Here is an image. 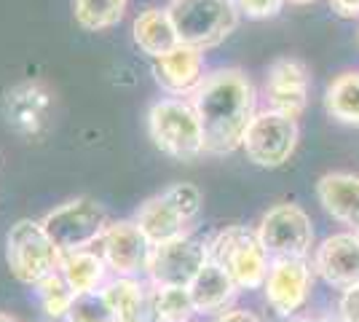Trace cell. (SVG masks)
I'll return each mask as SVG.
<instances>
[{"instance_id":"cell-18","label":"cell","mask_w":359,"mask_h":322,"mask_svg":"<svg viewBox=\"0 0 359 322\" xmlns=\"http://www.w3.org/2000/svg\"><path fill=\"white\" fill-rule=\"evenodd\" d=\"M132 32H135V43L140 46V51H145L153 60H158V57H164L172 48L180 46L177 30H175V25H172V16L166 11V6L164 8H161V6L145 8V11L135 19Z\"/></svg>"},{"instance_id":"cell-23","label":"cell","mask_w":359,"mask_h":322,"mask_svg":"<svg viewBox=\"0 0 359 322\" xmlns=\"http://www.w3.org/2000/svg\"><path fill=\"white\" fill-rule=\"evenodd\" d=\"M325 107L335 121L359 126V73H341L330 81Z\"/></svg>"},{"instance_id":"cell-7","label":"cell","mask_w":359,"mask_h":322,"mask_svg":"<svg viewBox=\"0 0 359 322\" xmlns=\"http://www.w3.org/2000/svg\"><path fill=\"white\" fill-rule=\"evenodd\" d=\"M257 239L273 261L306 258L314 242L311 217L298 204H276L263 215L257 226Z\"/></svg>"},{"instance_id":"cell-26","label":"cell","mask_w":359,"mask_h":322,"mask_svg":"<svg viewBox=\"0 0 359 322\" xmlns=\"http://www.w3.org/2000/svg\"><path fill=\"white\" fill-rule=\"evenodd\" d=\"M65 322H118L113 309L107 307L102 290L86 293V295H78L75 298L70 314L65 317Z\"/></svg>"},{"instance_id":"cell-34","label":"cell","mask_w":359,"mask_h":322,"mask_svg":"<svg viewBox=\"0 0 359 322\" xmlns=\"http://www.w3.org/2000/svg\"><path fill=\"white\" fill-rule=\"evenodd\" d=\"M290 3H298V6H306V3H314V0H290Z\"/></svg>"},{"instance_id":"cell-11","label":"cell","mask_w":359,"mask_h":322,"mask_svg":"<svg viewBox=\"0 0 359 322\" xmlns=\"http://www.w3.org/2000/svg\"><path fill=\"white\" fill-rule=\"evenodd\" d=\"M100 255L116 276H140L148 271L153 245L145 239L135 220H110L97 242Z\"/></svg>"},{"instance_id":"cell-17","label":"cell","mask_w":359,"mask_h":322,"mask_svg":"<svg viewBox=\"0 0 359 322\" xmlns=\"http://www.w3.org/2000/svg\"><path fill=\"white\" fill-rule=\"evenodd\" d=\"M191 298H194L196 314H223L231 309L233 298H236V282L225 274L215 261H207V266L198 271L194 282H191Z\"/></svg>"},{"instance_id":"cell-29","label":"cell","mask_w":359,"mask_h":322,"mask_svg":"<svg viewBox=\"0 0 359 322\" xmlns=\"http://www.w3.org/2000/svg\"><path fill=\"white\" fill-rule=\"evenodd\" d=\"M341 317L346 322H359V285L344 293V298H341Z\"/></svg>"},{"instance_id":"cell-33","label":"cell","mask_w":359,"mask_h":322,"mask_svg":"<svg viewBox=\"0 0 359 322\" xmlns=\"http://www.w3.org/2000/svg\"><path fill=\"white\" fill-rule=\"evenodd\" d=\"M0 322H19V320L11 317V314H6V311H0Z\"/></svg>"},{"instance_id":"cell-1","label":"cell","mask_w":359,"mask_h":322,"mask_svg":"<svg viewBox=\"0 0 359 322\" xmlns=\"http://www.w3.org/2000/svg\"><path fill=\"white\" fill-rule=\"evenodd\" d=\"M204 129V151L215 156L241 148L255 113V86L236 67L215 70L191 94Z\"/></svg>"},{"instance_id":"cell-20","label":"cell","mask_w":359,"mask_h":322,"mask_svg":"<svg viewBox=\"0 0 359 322\" xmlns=\"http://www.w3.org/2000/svg\"><path fill=\"white\" fill-rule=\"evenodd\" d=\"M62 276L67 279V285L75 290V295H86V293H97L107 285V263L100 255V250H78V253H67L62 255L60 263Z\"/></svg>"},{"instance_id":"cell-19","label":"cell","mask_w":359,"mask_h":322,"mask_svg":"<svg viewBox=\"0 0 359 322\" xmlns=\"http://www.w3.org/2000/svg\"><path fill=\"white\" fill-rule=\"evenodd\" d=\"M135 223L140 226V231L145 234V239H148L153 247L166 245V242H172V239L185 236V231L191 226L177 210H172V207L166 204L161 194L148 199L145 204H140V210H137V215H135Z\"/></svg>"},{"instance_id":"cell-30","label":"cell","mask_w":359,"mask_h":322,"mask_svg":"<svg viewBox=\"0 0 359 322\" xmlns=\"http://www.w3.org/2000/svg\"><path fill=\"white\" fill-rule=\"evenodd\" d=\"M327 3H330V8L338 16H344V19L359 16V0H327Z\"/></svg>"},{"instance_id":"cell-2","label":"cell","mask_w":359,"mask_h":322,"mask_svg":"<svg viewBox=\"0 0 359 322\" xmlns=\"http://www.w3.org/2000/svg\"><path fill=\"white\" fill-rule=\"evenodd\" d=\"M148 135L161 154L191 161L204 154V129L191 100L164 97L148 110Z\"/></svg>"},{"instance_id":"cell-22","label":"cell","mask_w":359,"mask_h":322,"mask_svg":"<svg viewBox=\"0 0 359 322\" xmlns=\"http://www.w3.org/2000/svg\"><path fill=\"white\" fill-rule=\"evenodd\" d=\"M148 314L156 322H191L196 314L191 290L169 288V285H150Z\"/></svg>"},{"instance_id":"cell-10","label":"cell","mask_w":359,"mask_h":322,"mask_svg":"<svg viewBox=\"0 0 359 322\" xmlns=\"http://www.w3.org/2000/svg\"><path fill=\"white\" fill-rule=\"evenodd\" d=\"M3 119L22 137H38L54 119V92L43 81H22L3 97Z\"/></svg>"},{"instance_id":"cell-5","label":"cell","mask_w":359,"mask_h":322,"mask_svg":"<svg viewBox=\"0 0 359 322\" xmlns=\"http://www.w3.org/2000/svg\"><path fill=\"white\" fill-rule=\"evenodd\" d=\"M6 263L22 285L38 288L46 276L60 271L62 253L46 234L41 220L22 217L6 236Z\"/></svg>"},{"instance_id":"cell-36","label":"cell","mask_w":359,"mask_h":322,"mask_svg":"<svg viewBox=\"0 0 359 322\" xmlns=\"http://www.w3.org/2000/svg\"><path fill=\"white\" fill-rule=\"evenodd\" d=\"M357 236H359V231H357Z\"/></svg>"},{"instance_id":"cell-13","label":"cell","mask_w":359,"mask_h":322,"mask_svg":"<svg viewBox=\"0 0 359 322\" xmlns=\"http://www.w3.org/2000/svg\"><path fill=\"white\" fill-rule=\"evenodd\" d=\"M314 269L330 288L351 290L359 285V236L357 234H332L316 250Z\"/></svg>"},{"instance_id":"cell-6","label":"cell","mask_w":359,"mask_h":322,"mask_svg":"<svg viewBox=\"0 0 359 322\" xmlns=\"http://www.w3.org/2000/svg\"><path fill=\"white\" fill-rule=\"evenodd\" d=\"M41 223H43L46 234L51 236V242L60 247L62 255H67V253L89 250L97 245L102 231L110 223V217L97 199L75 196V199L54 207L51 213H46Z\"/></svg>"},{"instance_id":"cell-24","label":"cell","mask_w":359,"mask_h":322,"mask_svg":"<svg viewBox=\"0 0 359 322\" xmlns=\"http://www.w3.org/2000/svg\"><path fill=\"white\" fill-rule=\"evenodd\" d=\"M129 8V0H73V16L78 27L102 32L116 27Z\"/></svg>"},{"instance_id":"cell-21","label":"cell","mask_w":359,"mask_h":322,"mask_svg":"<svg viewBox=\"0 0 359 322\" xmlns=\"http://www.w3.org/2000/svg\"><path fill=\"white\" fill-rule=\"evenodd\" d=\"M148 290L135 276H116L102 288V295L118 322H142L148 317Z\"/></svg>"},{"instance_id":"cell-16","label":"cell","mask_w":359,"mask_h":322,"mask_svg":"<svg viewBox=\"0 0 359 322\" xmlns=\"http://www.w3.org/2000/svg\"><path fill=\"white\" fill-rule=\"evenodd\" d=\"M316 196L330 217L359 231V175L351 172L322 175L316 183Z\"/></svg>"},{"instance_id":"cell-28","label":"cell","mask_w":359,"mask_h":322,"mask_svg":"<svg viewBox=\"0 0 359 322\" xmlns=\"http://www.w3.org/2000/svg\"><path fill=\"white\" fill-rule=\"evenodd\" d=\"M236 6L250 19H271L282 11L285 0H236Z\"/></svg>"},{"instance_id":"cell-25","label":"cell","mask_w":359,"mask_h":322,"mask_svg":"<svg viewBox=\"0 0 359 322\" xmlns=\"http://www.w3.org/2000/svg\"><path fill=\"white\" fill-rule=\"evenodd\" d=\"M35 293H38V301H41V307L51 320H65L73 309L75 298H78L73 288L67 285V279L62 276V271L46 276L43 282L35 288Z\"/></svg>"},{"instance_id":"cell-12","label":"cell","mask_w":359,"mask_h":322,"mask_svg":"<svg viewBox=\"0 0 359 322\" xmlns=\"http://www.w3.org/2000/svg\"><path fill=\"white\" fill-rule=\"evenodd\" d=\"M311 266L306 263V258H285V261H273L266 276V301L269 307L282 314V317H292L303 304L309 301L311 293Z\"/></svg>"},{"instance_id":"cell-14","label":"cell","mask_w":359,"mask_h":322,"mask_svg":"<svg viewBox=\"0 0 359 322\" xmlns=\"http://www.w3.org/2000/svg\"><path fill=\"white\" fill-rule=\"evenodd\" d=\"M271 110L298 119L309 102V70L300 60H276L266 76Z\"/></svg>"},{"instance_id":"cell-9","label":"cell","mask_w":359,"mask_h":322,"mask_svg":"<svg viewBox=\"0 0 359 322\" xmlns=\"http://www.w3.org/2000/svg\"><path fill=\"white\" fill-rule=\"evenodd\" d=\"M210 253L207 245L194 236H180L166 245L153 247L148 261V279L150 285H169V288H191L198 271L207 266Z\"/></svg>"},{"instance_id":"cell-4","label":"cell","mask_w":359,"mask_h":322,"mask_svg":"<svg viewBox=\"0 0 359 322\" xmlns=\"http://www.w3.org/2000/svg\"><path fill=\"white\" fill-rule=\"evenodd\" d=\"M166 11L180 43L198 51L223 43L239 25V6L233 0H172Z\"/></svg>"},{"instance_id":"cell-15","label":"cell","mask_w":359,"mask_h":322,"mask_svg":"<svg viewBox=\"0 0 359 322\" xmlns=\"http://www.w3.org/2000/svg\"><path fill=\"white\" fill-rule=\"evenodd\" d=\"M153 73L158 86L172 97H191L204 81V51L191 46L172 48L169 54L153 60Z\"/></svg>"},{"instance_id":"cell-8","label":"cell","mask_w":359,"mask_h":322,"mask_svg":"<svg viewBox=\"0 0 359 322\" xmlns=\"http://www.w3.org/2000/svg\"><path fill=\"white\" fill-rule=\"evenodd\" d=\"M298 121L282 116L276 110H263L257 113L244 135V154L257 167L276 169L290 161V156L295 154L298 145Z\"/></svg>"},{"instance_id":"cell-3","label":"cell","mask_w":359,"mask_h":322,"mask_svg":"<svg viewBox=\"0 0 359 322\" xmlns=\"http://www.w3.org/2000/svg\"><path fill=\"white\" fill-rule=\"evenodd\" d=\"M207 253L210 261L225 269L239 290H257L266 285L271 263L257 231H250L247 226H225L207 242Z\"/></svg>"},{"instance_id":"cell-31","label":"cell","mask_w":359,"mask_h":322,"mask_svg":"<svg viewBox=\"0 0 359 322\" xmlns=\"http://www.w3.org/2000/svg\"><path fill=\"white\" fill-rule=\"evenodd\" d=\"M215 322H260V317H255L252 311H247V309H228Z\"/></svg>"},{"instance_id":"cell-27","label":"cell","mask_w":359,"mask_h":322,"mask_svg":"<svg viewBox=\"0 0 359 322\" xmlns=\"http://www.w3.org/2000/svg\"><path fill=\"white\" fill-rule=\"evenodd\" d=\"M161 196L164 201L172 207V210H177L188 223H194L198 213H201V204H204V196H201V191H198V185L194 183H175L164 188L161 191Z\"/></svg>"},{"instance_id":"cell-35","label":"cell","mask_w":359,"mask_h":322,"mask_svg":"<svg viewBox=\"0 0 359 322\" xmlns=\"http://www.w3.org/2000/svg\"><path fill=\"white\" fill-rule=\"evenodd\" d=\"M142 322H156V320H153V317H150V314H148V317H145V320H142Z\"/></svg>"},{"instance_id":"cell-32","label":"cell","mask_w":359,"mask_h":322,"mask_svg":"<svg viewBox=\"0 0 359 322\" xmlns=\"http://www.w3.org/2000/svg\"><path fill=\"white\" fill-rule=\"evenodd\" d=\"M290 322H325V320H311V317H290Z\"/></svg>"}]
</instances>
